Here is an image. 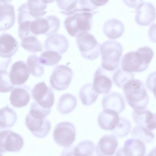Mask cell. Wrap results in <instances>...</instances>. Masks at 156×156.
<instances>
[{"label": "cell", "instance_id": "cell-1", "mask_svg": "<svg viewBox=\"0 0 156 156\" xmlns=\"http://www.w3.org/2000/svg\"><path fill=\"white\" fill-rule=\"evenodd\" d=\"M153 55V50L147 46L140 47L136 51H129L122 58V69L130 73L144 71L148 68Z\"/></svg>", "mask_w": 156, "mask_h": 156}, {"label": "cell", "instance_id": "cell-2", "mask_svg": "<svg viewBox=\"0 0 156 156\" xmlns=\"http://www.w3.org/2000/svg\"><path fill=\"white\" fill-rule=\"evenodd\" d=\"M123 87L126 100L132 108L134 109L145 108L148 103L149 98L142 82L132 79L126 82Z\"/></svg>", "mask_w": 156, "mask_h": 156}, {"label": "cell", "instance_id": "cell-3", "mask_svg": "<svg viewBox=\"0 0 156 156\" xmlns=\"http://www.w3.org/2000/svg\"><path fill=\"white\" fill-rule=\"evenodd\" d=\"M123 51V47L119 42L108 40L100 46L101 67L107 71H113L119 67Z\"/></svg>", "mask_w": 156, "mask_h": 156}, {"label": "cell", "instance_id": "cell-4", "mask_svg": "<svg viewBox=\"0 0 156 156\" xmlns=\"http://www.w3.org/2000/svg\"><path fill=\"white\" fill-rule=\"evenodd\" d=\"M97 11L77 12L66 18L64 22L65 27L69 34L77 37L83 32L91 29L93 16Z\"/></svg>", "mask_w": 156, "mask_h": 156}, {"label": "cell", "instance_id": "cell-5", "mask_svg": "<svg viewBox=\"0 0 156 156\" xmlns=\"http://www.w3.org/2000/svg\"><path fill=\"white\" fill-rule=\"evenodd\" d=\"M77 46L82 56L88 60L97 58L100 53L101 45L88 32L81 33L76 37Z\"/></svg>", "mask_w": 156, "mask_h": 156}, {"label": "cell", "instance_id": "cell-6", "mask_svg": "<svg viewBox=\"0 0 156 156\" xmlns=\"http://www.w3.org/2000/svg\"><path fill=\"white\" fill-rule=\"evenodd\" d=\"M59 20L54 15L45 18H40L30 23V30L31 35L36 36L40 34L49 35L57 32L60 27Z\"/></svg>", "mask_w": 156, "mask_h": 156}, {"label": "cell", "instance_id": "cell-7", "mask_svg": "<svg viewBox=\"0 0 156 156\" xmlns=\"http://www.w3.org/2000/svg\"><path fill=\"white\" fill-rule=\"evenodd\" d=\"M53 135L54 141L57 144L64 147H68L75 140V127L69 122H59L55 126Z\"/></svg>", "mask_w": 156, "mask_h": 156}, {"label": "cell", "instance_id": "cell-8", "mask_svg": "<svg viewBox=\"0 0 156 156\" xmlns=\"http://www.w3.org/2000/svg\"><path fill=\"white\" fill-rule=\"evenodd\" d=\"M73 76V71L69 67L63 65H58L54 69L50 77V84L55 90H64L69 87Z\"/></svg>", "mask_w": 156, "mask_h": 156}, {"label": "cell", "instance_id": "cell-9", "mask_svg": "<svg viewBox=\"0 0 156 156\" xmlns=\"http://www.w3.org/2000/svg\"><path fill=\"white\" fill-rule=\"evenodd\" d=\"M24 140L19 134L10 130L0 131V152H16L23 147Z\"/></svg>", "mask_w": 156, "mask_h": 156}, {"label": "cell", "instance_id": "cell-10", "mask_svg": "<svg viewBox=\"0 0 156 156\" xmlns=\"http://www.w3.org/2000/svg\"><path fill=\"white\" fill-rule=\"evenodd\" d=\"M31 94L35 101L39 105L45 108L51 109L54 103V94L44 82L36 84L32 90Z\"/></svg>", "mask_w": 156, "mask_h": 156}, {"label": "cell", "instance_id": "cell-11", "mask_svg": "<svg viewBox=\"0 0 156 156\" xmlns=\"http://www.w3.org/2000/svg\"><path fill=\"white\" fill-rule=\"evenodd\" d=\"M25 124L28 129L35 136L42 138L49 133L51 127L50 121L45 118H34L28 113L25 118Z\"/></svg>", "mask_w": 156, "mask_h": 156}, {"label": "cell", "instance_id": "cell-12", "mask_svg": "<svg viewBox=\"0 0 156 156\" xmlns=\"http://www.w3.org/2000/svg\"><path fill=\"white\" fill-rule=\"evenodd\" d=\"M142 1L136 6L135 20L139 25L147 26L155 19V8L152 3Z\"/></svg>", "mask_w": 156, "mask_h": 156}, {"label": "cell", "instance_id": "cell-13", "mask_svg": "<svg viewBox=\"0 0 156 156\" xmlns=\"http://www.w3.org/2000/svg\"><path fill=\"white\" fill-rule=\"evenodd\" d=\"M11 1L0 0V31L11 28L15 20L14 7L10 3Z\"/></svg>", "mask_w": 156, "mask_h": 156}, {"label": "cell", "instance_id": "cell-14", "mask_svg": "<svg viewBox=\"0 0 156 156\" xmlns=\"http://www.w3.org/2000/svg\"><path fill=\"white\" fill-rule=\"evenodd\" d=\"M118 146V142L113 134L105 135L99 140L95 147L97 156H113Z\"/></svg>", "mask_w": 156, "mask_h": 156}, {"label": "cell", "instance_id": "cell-15", "mask_svg": "<svg viewBox=\"0 0 156 156\" xmlns=\"http://www.w3.org/2000/svg\"><path fill=\"white\" fill-rule=\"evenodd\" d=\"M132 115L137 126L144 127L150 130L155 129V115L148 110L145 108L134 109Z\"/></svg>", "mask_w": 156, "mask_h": 156}, {"label": "cell", "instance_id": "cell-16", "mask_svg": "<svg viewBox=\"0 0 156 156\" xmlns=\"http://www.w3.org/2000/svg\"><path fill=\"white\" fill-rule=\"evenodd\" d=\"M30 75L25 63L22 61H18L12 66L9 74L11 83L15 86L23 84L28 79Z\"/></svg>", "mask_w": 156, "mask_h": 156}, {"label": "cell", "instance_id": "cell-17", "mask_svg": "<svg viewBox=\"0 0 156 156\" xmlns=\"http://www.w3.org/2000/svg\"><path fill=\"white\" fill-rule=\"evenodd\" d=\"M94 148V144L92 141L84 140L75 147L66 148L62 152L60 156H91Z\"/></svg>", "mask_w": 156, "mask_h": 156}, {"label": "cell", "instance_id": "cell-18", "mask_svg": "<svg viewBox=\"0 0 156 156\" xmlns=\"http://www.w3.org/2000/svg\"><path fill=\"white\" fill-rule=\"evenodd\" d=\"M44 46L46 50L52 51L62 54L67 50L69 43L64 35L54 34L48 35L47 37L44 42Z\"/></svg>", "mask_w": 156, "mask_h": 156}, {"label": "cell", "instance_id": "cell-19", "mask_svg": "<svg viewBox=\"0 0 156 156\" xmlns=\"http://www.w3.org/2000/svg\"><path fill=\"white\" fill-rule=\"evenodd\" d=\"M105 71L101 66L96 69L94 75L92 86L98 94H107L112 86V81L106 75Z\"/></svg>", "mask_w": 156, "mask_h": 156}, {"label": "cell", "instance_id": "cell-20", "mask_svg": "<svg viewBox=\"0 0 156 156\" xmlns=\"http://www.w3.org/2000/svg\"><path fill=\"white\" fill-rule=\"evenodd\" d=\"M52 0H28L20 5L30 16L34 20L42 18L47 12L45 10L48 3Z\"/></svg>", "mask_w": 156, "mask_h": 156}, {"label": "cell", "instance_id": "cell-21", "mask_svg": "<svg viewBox=\"0 0 156 156\" xmlns=\"http://www.w3.org/2000/svg\"><path fill=\"white\" fill-rule=\"evenodd\" d=\"M18 43L12 35L8 33L0 35V56L10 58L18 49Z\"/></svg>", "mask_w": 156, "mask_h": 156}, {"label": "cell", "instance_id": "cell-22", "mask_svg": "<svg viewBox=\"0 0 156 156\" xmlns=\"http://www.w3.org/2000/svg\"><path fill=\"white\" fill-rule=\"evenodd\" d=\"M103 109L114 111L120 113L125 109V104L122 96L116 92H111L105 95L101 101Z\"/></svg>", "mask_w": 156, "mask_h": 156}, {"label": "cell", "instance_id": "cell-23", "mask_svg": "<svg viewBox=\"0 0 156 156\" xmlns=\"http://www.w3.org/2000/svg\"><path fill=\"white\" fill-rule=\"evenodd\" d=\"M30 99L29 89L26 86H18L13 88L9 97L11 104L16 108H22L27 105Z\"/></svg>", "mask_w": 156, "mask_h": 156}, {"label": "cell", "instance_id": "cell-24", "mask_svg": "<svg viewBox=\"0 0 156 156\" xmlns=\"http://www.w3.org/2000/svg\"><path fill=\"white\" fill-rule=\"evenodd\" d=\"M119 118L118 113L115 111L110 109H105L99 115L98 123L102 129L112 131L118 123Z\"/></svg>", "mask_w": 156, "mask_h": 156}, {"label": "cell", "instance_id": "cell-25", "mask_svg": "<svg viewBox=\"0 0 156 156\" xmlns=\"http://www.w3.org/2000/svg\"><path fill=\"white\" fill-rule=\"evenodd\" d=\"M124 30L123 23L115 18L109 19L105 23L103 27L104 34L111 39H117L122 35Z\"/></svg>", "mask_w": 156, "mask_h": 156}, {"label": "cell", "instance_id": "cell-26", "mask_svg": "<svg viewBox=\"0 0 156 156\" xmlns=\"http://www.w3.org/2000/svg\"><path fill=\"white\" fill-rule=\"evenodd\" d=\"M122 148L126 156H144L146 152L144 143L134 138L126 140Z\"/></svg>", "mask_w": 156, "mask_h": 156}, {"label": "cell", "instance_id": "cell-27", "mask_svg": "<svg viewBox=\"0 0 156 156\" xmlns=\"http://www.w3.org/2000/svg\"><path fill=\"white\" fill-rule=\"evenodd\" d=\"M77 104V100L74 96L70 93H65L59 98L57 103V109L61 114H67L74 110Z\"/></svg>", "mask_w": 156, "mask_h": 156}, {"label": "cell", "instance_id": "cell-28", "mask_svg": "<svg viewBox=\"0 0 156 156\" xmlns=\"http://www.w3.org/2000/svg\"><path fill=\"white\" fill-rule=\"evenodd\" d=\"M17 119L16 113L8 105L0 109V129L12 127Z\"/></svg>", "mask_w": 156, "mask_h": 156}, {"label": "cell", "instance_id": "cell-29", "mask_svg": "<svg viewBox=\"0 0 156 156\" xmlns=\"http://www.w3.org/2000/svg\"><path fill=\"white\" fill-rule=\"evenodd\" d=\"M99 94L94 89L91 83L83 85L80 88L79 94V98L85 106L90 105L94 103Z\"/></svg>", "mask_w": 156, "mask_h": 156}, {"label": "cell", "instance_id": "cell-30", "mask_svg": "<svg viewBox=\"0 0 156 156\" xmlns=\"http://www.w3.org/2000/svg\"><path fill=\"white\" fill-rule=\"evenodd\" d=\"M38 58L36 55H31L28 57L26 63L29 73L35 77L41 76L44 71V67L39 62Z\"/></svg>", "mask_w": 156, "mask_h": 156}, {"label": "cell", "instance_id": "cell-31", "mask_svg": "<svg viewBox=\"0 0 156 156\" xmlns=\"http://www.w3.org/2000/svg\"><path fill=\"white\" fill-rule=\"evenodd\" d=\"M131 135L133 138L139 139L145 143L151 142L154 137V135L151 130L144 127L137 125L133 128Z\"/></svg>", "mask_w": 156, "mask_h": 156}, {"label": "cell", "instance_id": "cell-32", "mask_svg": "<svg viewBox=\"0 0 156 156\" xmlns=\"http://www.w3.org/2000/svg\"><path fill=\"white\" fill-rule=\"evenodd\" d=\"M21 40V46L28 51L36 53L42 51V45L36 36H28Z\"/></svg>", "mask_w": 156, "mask_h": 156}, {"label": "cell", "instance_id": "cell-33", "mask_svg": "<svg viewBox=\"0 0 156 156\" xmlns=\"http://www.w3.org/2000/svg\"><path fill=\"white\" fill-rule=\"evenodd\" d=\"M61 58V55L58 53L52 51L46 50L41 53L38 60L41 65L52 66L58 63Z\"/></svg>", "mask_w": 156, "mask_h": 156}, {"label": "cell", "instance_id": "cell-34", "mask_svg": "<svg viewBox=\"0 0 156 156\" xmlns=\"http://www.w3.org/2000/svg\"><path fill=\"white\" fill-rule=\"evenodd\" d=\"M78 0H56L58 7L62 14L70 16L77 12Z\"/></svg>", "mask_w": 156, "mask_h": 156}, {"label": "cell", "instance_id": "cell-35", "mask_svg": "<svg viewBox=\"0 0 156 156\" xmlns=\"http://www.w3.org/2000/svg\"><path fill=\"white\" fill-rule=\"evenodd\" d=\"M131 129V124L130 121L125 118L120 117L118 123L111 132L115 136L122 137L128 135Z\"/></svg>", "mask_w": 156, "mask_h": 156}, {"label": "cell", "instance_id": "cell-36", "mask_svg": "<svg viewBox=\"0 0 156 156\" xmlns=\"http://www.w3.org/2000/svg\"><path fill=\"white\" fill-rule=\"evenodd\" d=\"M134 77L133 73L124 71L120 69L113 74V80L116 86L122 87L128 80L134 79Z\"/></svg>", "mask_w": 156, "mask_h": 156}, {"label": "cell", "instance_id": "cell-37", "mask_svg": "<svg viewBox=\"0 0 156 156\" xmlns=\"http://www.w3.org/2000/svg\"><path fill=\"white\" fill-rule=\"evenodd\" d=\"M51 109L43 108L34 101L31 104L28 113L34 118L43 119L50 114Z\"/></svg>", "mask_w": 156, "mask_h": 156}, {"label": "cell", "instance_id": "cell-38", "mask_svg": "<svg viewBox=\"0 0 156 156\" xmlns=\"http://www.w3.org/2000/svg\"><path fill=\"white\" fill-rule=\"evenodd\" d=\"M13 87L8 72L6 70H0V93L8 92Z\"/></svg>", "mask_w": 156, "mask_h": 156}, {"label": "cell", "instance_id": "cell-39", "mask_svg": "<svg viewBox=\"0 0 156 156\" xmlns=\"http://www.w3.org/2000/svg\"><path fill=\"white\" fill-rule=\"evenodd\" d=\"M11 58H5L0 56V70H6L11 62Z\"/></svg>", "mask_w": 156, "mask_h": 156}, {"label": "cell", "instance_id": "cell-40", "mask_svg": "<svg viewBox=\"0 0 156 156\" xmlns=\"http://www.w3.org/2000/svg\"><path fill=\"white\" fill-rule=\"evenodd\" d=\"M134 1L133 2H130L129 1H123L127 5L132 7L136 6L139 3L142 1H136L135 2H134Z\"/></svg>", "mask_w": 156, "mask_h": 156}, {"label": "cell", "instance_id": "cell-41", "mask_svg": "<svg viewBox=\"0 0 156 156\" xmlns=\"http://www.w3.org/2000/svg\"><path fill=\"white\" fill-rule=\"evenodd\" d=\"M115 156H126L122 150V148H119L117 151Z\"/></svg>", "mask_w": 156, "mask_h": 156}, {"label": "cell", "instance_id": "cell-42", "mask_svg": "<svg viewBox=\"0 0 156 156\" xmlns=\"http://www.w3.org/2000/svg\"><path fill=\"white\" fill-rule=\"evenodd\" d=\"M144 156H156L155 147L153 148L148 154Z\"/></svg>", "mask_w": 156, "mask_h": 156}, {"label": "cell", "instance_id": "cell-43", "mask_svg": "<svg viewBox=\"0 0 156 156\" xmlns=\"http://www.w3.org/2000/svg\"><path fill=\"white\" fill-rule=\"evenodd\" d=\"M0 156H3L2 154L0 153Z\"/></svg>", "mask_w": 156, "mask_h": 156}]
</instances>
